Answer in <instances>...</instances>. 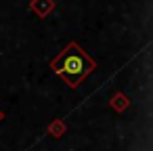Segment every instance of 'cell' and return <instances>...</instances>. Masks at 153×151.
<instances>
[{
    "label": "cell",
    "mask_w": 153,
    "mask_h": 151,
    "mask_svg": "<svg viewBox=\"0 0 153 151\" xmlns=\"http://www.w3.org/2000/svg\"><path fill=\"white\" fill-rule=\"evenodd\" d=\"M51 69H53L55 74H59L71 88H76V86L94 69V61H92L76 42H71V44H67V46L63 48V53L51 63Z\"/></svg>",
    "instance_id": "cell-1"
}]
</instances>
